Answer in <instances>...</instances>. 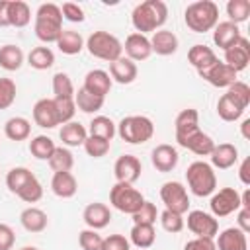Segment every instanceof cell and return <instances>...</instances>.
Returning <instances> with one entry per match:
<instances>
[{
    "instance_id": "obj_1",
    "label": "cell",
    "mask_w": 250,
    "mask_h": 250,
    "mask_svg": "<svg viewBox=\"0 0 250 250\" xmlns=\"http://www.w3.org/2000/svg\"><path fill=\"white\" fill-rule=\"evenodd\" d=\"M168 20V6L162 0H145L131 12V23L137 33H154L162 29Z\"/></svg>"
},
{
    "instance_id": "obj_44",
    "label": "cell",
    "mask_w": 250,
    "mask_h": 250,
    "mask_svg": "<svg viewBox=\"0 0 250 250\" xmlns=\"http://www.w3.org/2000/svg\"><path fill=\"white\" fill-rule=\"evenodd\" d=\"M53 98H74L76 90L66 72H57L53 76Z\"/></svg>"
},
{
    "instance_id": "obj_21",
    "label": "cell",
    "mask_w": 250,
    "mask_h": 250,
    "mask_svg": "<svg viewBox=\"0 0 250 250\" xmlns=\"http://www.w3.org/2000/svg\"><path fill=\"white\" fill-rule=\"evenodd\" d=\"M148 39H150V49H152V53H156V55H160V57H170V55H174V53L178 51V45H180L176 33L170 31V29H158V31H154L152 37H148Z\"/></svg>"
},
{
    "instance_id": "obj_37",
    "label": "cell",
    "mask_w": 250,
    "mask_h": 250,
    "mask_svg": "<svg viewBox=\"0 0 250 250\" xmlns=\"http://www.w3.org/2000/svg\"><path fill=\"white\" fill-rule=\"evenodd\" d=\"M244 113V107H240L229 94H223L217 102V115L223 119V121H238Z\"/></svg>"
},
{
    "instance_id": "obj_41",
    "label": "cell",
    "mask_w": 250,
    "mask_h": 250,
    "mask_svg": "<svg viewBox=\"0 0 250 250\" xmlns=\"http://www.w3.org/2000/svg\"><path fill=\"white\" fill-rule=\"evenodd\" d=\"M55 141L47 135H37L29 141V152L31 156H35L37 160H49L53 150H55Z\"/></svg>"
},
{
    "instance_id": "obj_14",
    "label": "cell",
    "mask_w": 250,
    "mask_h": 250,
    "mask_svg": "<svg viewBox=\"0 0 250 250\" xmlns=\"http://www.w3.org/2000/svg\"><path fill=\"white\" fill-rule=\"evenodd\" d=\"M123 51L127 55V59H131L133 62H139V61H146L150 55H152V49H150V39L143 33H129L125 43H123Z\"/></svg>"
},
{
    "instance_id": "obj_26",
    "label": "cell",
    "mask_w": 250,
    "mask_h": 250,
    "mask_svg": "<svg viewBox=\"0 0 250 250\" xmlns=\"http://www.w3.org/2000/svg\"><path fill=\"white\" fill-rule=\"evenodd\" d=\"M197 129H199V113H197V109L188 107V109H182L176 115V121H174L176 141H182L184 137L195 133Z\"/></svg>"
},
{
    "instance_id": "obj_50",
    "label": "cell",
    "mask_w": 250,
    "mask_h": 250,
    "mask_svg": "<svg viewBox=\"0 0 250 250\" xmlns=\"http://www.w3.org/2000/svg\"><path fill=\"white\" fill-rule=\"evenodd\" d=\"M78 244L82 250H102L104 236L94 229H84L78 232Z\"/></svg>"
},
{
    "instance_id": "obj_17",
    "label": "cell",
    "mask_w": 250,
    "mask_h": 250,
    "mask_svg": "<svg viewBox=\"0 0 250 250\" xmlns=\"http://www.w3.org/2000/svg\"><path fill=\"white\" fill-rule=\"evenodd\" d=\"M111 84H113V80H111L109 72H105V70H102V68H94V70H88V72H86L82 88H84L86 92L94 94V96L105 98V96L109 94V90H111Z\"/></svg>"
},
{
    "instance_id": "obj_58",
    "label": "cell",
    "mask_w": 250,
    "mask_h": 250,
    "mask_svg": "<svg viewBox=\"0 0 250 250\" xmlns=\"http://www.w3.org/2000/svg\"><path fill=\"white\" fill-rule=\"evenodd\" d=\"M8 2L10 0H0V27H8Z\"/></svg>"
},
{
    "instance_id": "obj_24",
    "label": "cell",
    "mask_w": 250,
    "mask_h": 250,
    "mask_svg": "<svg viewBox=\"0 0 250 250\" xmlns=\"http://www.w3.org/2000/svg\"><path fill=\"white\" fill-rule=\"evenodd\" d=\"M51 191L61 199H70L78 191V182L72 172H55L51 178Z\"/></svg>"
},
{
    "instance_id": "obj_39",
    "label": "cell",
    "mask_w": 250,
    "mask_h": 250,
    "mask_svg": "<svg viewBox=\"0 0 250 250\" xmlns=\"http://www.w3.org/2000/svg\"><path fill=\"white\" fill-rule=\"evenodd\" d=\"M35 178V174L29 170V168H25V166H16V168H12V170H8V174H6V186H8V189L16 195L29 180H33Z\"/></svg>"
},
{
    "instance_id": "obj_3",
    "label": "cell",
    "mask_w": 250,
    "mask_h": 250,
    "mask_svg": "<svg viewBox=\"0 0 250 250\" xmlns=\"http://www.w3.org/2000/svg\"><path fill=\"white\" fill-rule=\"evenodd\" d=\"M184 21L193 33H207L219 23V6L213 0H197L188 4Z\"/></svg>"
},
{
    "instance_id": "obj_35",
    "label": "cell",
    "mask_w": 250,
    "mask_h": 250,
    "mask_svg": "<svg viewBox=\"0 0 250 250\" xmlns=\"http://www.w3.org/2000/svg\"><path fill=\"white\" fill-rule=\"evenodd\" d=\"M27 64L35 70H47L55 64V53L47 47V45H39L33 47L27 55Z\"/></svg>"
},
{
    "instance_id": "obj_18",
    "label": "cell",
    "mask_w": 250,
    "mask_h": 250,
    "mask_svg": "<svg viewBox=\"0 0 250 250\" xmlns=\"http://www.w3.org/2000/svg\"><path fill=\"white\" fill-rule=\"evenodd\" d=\"M82 219L86 223L88 229H94V230H100V229H105L111 221V211L105 203H100V201H94V203H88L82 211Z\"/></svg>"
},
{
    "instance_id": "obj_40",
    "label": "cell",
    "mask_w": 250,
    "mask_h": 250,
    "mask_svg": "<svg viewBox=\"0 0 250 250\" xmlns=\"http://www.w3.org/2000/svg\"><path fill=\"white\" fill-rule=\"evenodd\" d=\"M47 162L53 172H70L74 166V156L66 146H55V150Z\"/></svg>"
},
{
    "instance_id": "obj_51",
    "label": "cell",
    "mask_w": 250,
    "mask_h": 250,
    "mask_svg": "<svg viewBox=\"0 0 250 250\" xmlns=\"http://www.w3.org/2000/svg\"><path fill=\"white\" fill-rule=\"evenodd\" d=\"M16 82L12 78H0V109H8L16 102Z\"/></svg>"
},
{
    "instance_id": "obj_32",
    "label": "cell",
    "mask_w": 250,
    "mask_h": 250,
    "mask_svg": "<svg viewBox=\"0 0 250 250\" xmlns=\"http://www.w3.org/2000/svg\"><path fill=\"white\" fill-rule=\"evenodd\" d=\"M57 47L62 55H78L84 49V37L74 29H62L57 39Z\"/></svg>"
},
{
    "instance_id": "obj_56",
    "label": "cell",
    "mask_w": 250,
    "mask_h": 250,
    "mask_svg": "<svg viewBox=\"0 0 250 250\" xmlns=\"http://www.w3.org/2000/svg\"><path fill=\"white\" fill-rule=\"evenodd\" d=\"M236 227L242 230V232H250V209L246 207H240L236 211Z\"/></svg>"
},
{
    "instance_id": "obj_25",
    "label": "cell",
    "mask_w": 250,
    "mask_h": 250,
    "mask_svg": "<svg viewBox=\"0 0 250 250\" xmlns=\"http://www.w3.org/2000/svg\"><path fill=\"white\" fill-rule=\"evenodd\" d=\"M209 156H211V166L213 168L229 170L238 160V148L230 143H219V145H215V148Z\"/></svg>"
},
{
    "instance_id": "obj_5",
    "label": "cell",
    "mask_w": 250,
    "mask_h": 250,
    "mask_svg": "<svg viewBox=\"0 0 250 250\" xmlns=\"http://www.w3.org/2000/svg\"><path fill=\"white\" fill-rule=\"evenodd\" d=\"M115 133L129 145H143L152 139L154 123L146 115H127L115 125Z\"/></svg>"
},
{
    "instance_id": "obj_55",
    "label": "cell",
    "mask_w": 250,
    "mask_h": 250,
    "mask_svg": "<svg viewBox=\"0 0 250 250\" xmlns=\"http://www.w3.org/2000/svg\"><path fill=\"white\" fill-rule=\"evenodd\" d=\"M184 250H217V246H215V238H199V236H195V238L186 242Z\"/></svg>"
},
{
    "instance_id": "obj_20",
    "label": "cell",
    "mask_w": 250,
    "mask_h": 250,
    "mask_svg": "<svg viewBox=\"0 0 250 250\" xmlns=\"http://www.w3.org/2000/svg\"><path fill=\"white\" fill-rule=\"evenodd\" d=\"M178 145H180L182 148L191 150V152L197 154V156H209V154L213 152V148H215V141H213L207 133H203L201 129H197L195 133L184 137L182 141H178Z\"/></svg>"
},
{
    "instance_id": "obj_31",
    "label": "cell",
    "mask_w": 250,
    "mask_h": 250,
    "mask_svg": "<svg viewBox=\"0 0 250 250\" xmlns=\"http://www.w3.org/2000/svg\"><path fill=\"white\" fill-rule=\"evenodd\" d=\"M25 57H23V51L18 47V45H2L0 47V66L8 72H14V70H20L21 64H23Z\"/></svg>"
},
{
    "instance_id": "obj_36",
    "label": "cell",
    "mask_w": 250,
    "mask_h": 250,
    "mask_svg": "<svg viewBox=\"0 0 250 250\" xmlns=\"http://www.w3.org/2000/svg\"><path fill=\"white\" fill-rule=\"evenodd\" d=\"M88 135L100 137V139H105V141H111L117 135L115 133V123L107 115H96V117H92V121L88 125Z\"/></svg>"
},
{
    "instance_id": "obj_59",
    "label": "cell",
    "mask_w": 250,
    "mask_h": 250,
    "mask_svg": "<svg viewBox=\"0 0 250 250\" xmlns=\"http://www.w3.org/2000/svg\"><path fill=\"white\" fill-rule=\"evenodd\" d=\"M240 133L246 141H250V119H244L242 125H240Z\"/></svg>"
},
{
    "instance_id": "obj_43",
    "label": "cell",
    "mask_w": 250,
    "mask_h": 250,
    "mask_svg": "<svg viewBox=\"0 0 250 250\" xmlns=\"http://www.w3.org/2000/svg\"><path fill=\"white\" fill-rule=\"evenodd\" d=\"M158 221H160V227H162L166 232H170V234H178V232H182V229L186 227L184 215L174 213V211H168V209H164L162 213H158Z\"/></svg>"
},
{
    "instance_id": "obj_7",
    "label": "cell",
    "mask_w": 250,
    "mask_h": 250,
    "mask_svg": "<svg viewBox=\"0 0 250 250\" xmlns=\"http://www.w3.org/2000/svg\"><path fill=\"white\" fill-rule=\"evenodd\" d=\"M109 203L117 211L125 215H133L145 203V197L137 188H133V184L115 182V186L109 189Z\"/></svg>"
},
{
    "instance_id": "obj_15",
    "label": "cell",
    "mask_w": 250,
    "mask_h": 250,
    "mask_svg": "<svg viewBox=\"0 0 250 250\" xmlns=\"http://www.w3.org/2000/svg\"><path fill=\"white\" fill-rule=\"evenodd\" d=\"M33 121L41 129H55L57 125H61L53 98H41V100L35 102V105H33Z\"/></svg>"
},
{
    "instance_id": "obj_47",
    "label": "cell",
    "mask_w": 250,
    "mask_h": 250,
    "mask_svg": "<svg viewBox=\"0 0 250 250\" xmlns=\"http://www.w3.org/2000/svg\"><path fill=\"white\" fill-rule=\"evenodd\" d=\"M227 94L240 105V107H248L250 105V86L242 80H234L229 88H227Z\"/></svg>"
},
{
    "instance_id": "obj_52",
    "label": "cell",
    "mask_w": 250,
    "mask_h": 250,
    "mask_svg": "<svg viewBox=\"0 0 250 250\" xmlns=\"http://www.w3.org/2000/svg\"><path fill=\"white\" fill-rule=\"evenodd\" d=\"M61 12H62V20H68V21H72V23H80V21L86 20L82 6L74 4V2H64V4L61 6Z\"/></svg>"
},
{
    "instance_id": "obj_54",
    "label": "cell",
    "mask_w": 250,
    "mask_h": 250,
    "mask_svg": "<svg viewBox=\"0 0 250 250\" xmlns=\"http://www.w3.org/2000/svg\"><path fill=\"white\" fill-rule=\"evenodd\" d=\"M16 244V232L10 225L0 223V250H12Z\"/></svg>"
},
{
    "instance_id": "obj_53",
    "label": "cell",
    "mask_w": 250,
    "mask_h": 250,
    "mask_svg": "<svg viewBox=\"0 0 250 250\" xmlns=\"http://www.w3.org/2000/svg\"><path fill=\"white\" fill-rule=\"evenodd\" d=\"M102 250H131V242L123 234H109L104 238Z\"/></svg>"
},
{
    "instance_id": "obj_11",
    "label": "cell",
    "mask_w": 250,
    "mask_h": 250,
    "mask_svg": "<svg viewBox=\"0 0 250 250\" xmlns=\"http://www.w3.org/2000/svg\"><path fill=\"white\" fill-rule=\"evenodd\" d=\"M197 74H199L205 82H209L211 86H215V88H229V86L236 80V76H238L229 64H225V62L219 61V59H217L211 66L199 70Z\"/></svg>"
},
{
    "instance_id": "obj_13",
    "label": "cell",
    "mask_w": 250,
    "mask_h": 250,
    "mask_svg": "<svg viewBox=\"0 0 250 250\" xmlns=\"http://www.w3.org/2000/svg\"><path fill=\"white\" fill-rule=\"evenodd\" d=\"M225 64H229L236 74L240 70H244L250 62V41L242 35L234 45H230L227 51H225Z\"/></svg>"
},
{
    "instance_id": "obj_29",
    "label": "cell",
    "mask_w": 250,
    "mask_h": 250,
    "mask_svg": "<svg viewBox=\"0 0 250 250\" xmlns=\"http://www.w3.org/2000/svg\"><path fill=\"white\" fill-rule=\"evenodd\" d=\"M188 61H189V64L199 72V70L211 66V64L217 61V55H215V51H213L211 47H207V45H203V43H195V45L189 47V51H188Z\"/></svg>"
},
{
    "instance_id": "obj_34",
    "label": "cell",
    "mask_w": 250,
    "mask_h": 250,
    "mask_svg": "<svg viewBox=\"0 0 250 250\" xmlns=\"http://www.w3.org/2000/svg\"><path fill=\"white\" fill-rule=\"evenodd\" d=\"M8 21L12 27H25L31 21V10L23 0L8 2Z\"/></svg>"
},
{
    "instance_id": "obj_6",
    "label": "cell",
    "mask_w": 250,
    "mask_h": 250,
    "mask_svg": "<svg viewBox=\"0 0 250 250\" xmlns=\"http://www.w3.org/2000/svg\"><path fill=\"white\" fill-rule=\"evenodd\" d=\"M84 47L88 49V53L100 61H107V62H113L117 61L119 57H123V43L109 31H104V29H98L94 31L86 41H84Z\"/></svg>"
},
{
    "instance_id": "obj_27",
    "label": "cell",
    "mask_w": 250,
    "mask_h": 250,
    "mask_svg": "<svg viewBox=\"0 0 250 250\" xmlns=\"http://www.w3.org/2000/svg\"><path fill=\"white\" fill-rule=\"evenodd\" d=\"M20 223L27 232H43L49 225V217L43 209L31 205L20 213Z\"/></svg>"
},
{
    "instance_id": "obj_46",
    "label": "cell",
    "mask_w": 250,
    "mask_h": 250,
    "mask_svg": "<svg viewBox=\"0 0 250 250\" xmlns=\"http://www.w3.org/2000/svg\"><path fill=\"white\" fill-rule=\"evenodd\" d=\"M82 146H84V150H86L88 156H92V158H102V156H105V154L109 152V148H111V141H105V139L88 135V139L84 141Z\"/></svg>"
},
{
    "instance_id": "obj_10",
    "label": "cell",
    "mask_w": 250,
    "mask_h": 250,
    "mask_svg": "<svg viewBox=\"0 0 250 250\" xmlns=\"http://www.w3.org/2000/svg\"><path fill=\"white\" fill-rule=\"evenodd\" d=\"M188 229L191 234L199 236V238H215L217 232H219V221L217 217H213L211 213L207 211H201V209H193L188 213Z\"/></svg>"
},
{
    "instance_id": "obj_42",
    "label": "cell",
    "mask_w": 250,
    "mask_h": 250,
    "mask_svg": "<svg viewBox=\"0 0 250 250\" xmlns=\"http://www.w3.org/2000/svg\"><path fill=\"white\" fill-rule=\"evenodd\" d=\"M227 16L232 23H242L250 16V0H229L227 2Z\"/></svg>"
},
{
    "instance_id": "obj_49",
    "label": "cell",
    "mask_w": 250,
    "mask_h": 250,
    "mask_svg": "<svg viewBox=\"0 0 250 250\" xmlns=\"http://www.w3.org/2000/svg\"><path fill=\"white\" fill-rule=\"evenodd\" d=\"M16 195H18L21 201H25V203H37V201L43 197V186H41V182H39L37 178H33V180H29Z\"/></svg>"
},
{
    "instance_id": "obj_33",
    "label": "cell",
    "mask_w": 250,
    "mask_h": 250,
    "mask_svg": "<svg viewBox=\"0 0 250 250\" xmlns=\"http://www.w3.org/2000/svg\"><path fill=\"white\" fill-rule=\"evenodd\" d=\"M156 240V232H154V225H133L131 232H129V242L141 250H146L154 244Z\"/></svg>"
},
{
    "instance_id": "obj_30",
    "label": "cell",
    "mask_w": 250,
    "mask_h": 250,
    "mask_svg": "<svg viewBox=\"0 0 250 250\" xmlns=\"http://www.w3.org/2000/svg\"><path fill=\"white\" fill-rule=\"evenodd\" d=\"M4 135L10 139V141H25L29 139L31 135V123L29 119L21 117V115H16V117H10L6 123H4Z\"/></svg>"
},
{
    "instance_id": "obj_4",
    "label": "cell",
    "mask_w": 250,
    "mask_h": 250,
    "mask_svg": "<svg viewBox=\"0 0 250 250\" xmlns=\"http://www.w3.org/2000/svg\"><path fill=\"white\" fill-rule=\"evenodd\" d=\"M188 188L197 197H209L217 189V174L215 168L205 160H195L186 170Z\"/></svg>"
},
{
    "instance_id": "obj_38",
    "label": "cell",
    "mask_w": 250,
    "mask_h": 250,
    "mask_svg": "<svg viewBox=\"0 0 250 250\" xmlns=\"http://www.w3.org/2000/svg\"><path fill=\"white\" fill-rule=\"evenodd\" d=\"M104 102L105 98H100V96H94L90 92H86L84 88H78V92L74 94V104H76V109L84 111V113H96L104 107Z\"/></svg>"
},
{
    "instance_id": "obj_12",
    "label": "cell",
    "mask_w": 250,
    "mask_h": 250,
    "mask_svg": "<svg viewBox=\"0 0 250 250\" xmlns=\"http://www.w3.org/2000/svg\"><path fill=\"white\" fill-rule=\"evenodd\" d=\"M143 164L135 154H121L113 164V174L117 182L123 184H135L141 178Z\"/></svg>"
},
{
    "instance_id": "obj_48",
    "label": "cell",
    "mask_w": 250,
    "mask_h": 250,
    "mask_svg": "<svg viewBox=\"0 0 250 250\" xmlns=\"http://www.w3.org/2000/svg\"><path fill=\"white\" fill-rule=\"evenodd\" d=\"M53 102H55V109L59 115V123L64 125V123L72 121V117L76 113L74 98H53Z\"/></svg>"
},
{
    "instance_id": "obj_57",
    "label": "cell",
    "mask_w": 250,
    "mask_h": 250,
    "mask_svg": "<svg viewBox=\"0 0 250 250\" xmlns=\"http://www.w3.org/2000/svg\"><path fill=\"white\" fill-rule=\"evenodd\" d=\"M238 180L242 186H250V158H244L238 166Z\"/></svg>"
},
{
    "instance_id": "obj_8",
    "label": "cell",
    "mask_w": 250,
    "mask_h": 250,
    "mask_svg": "<svg viewBox=\"0 0 250 250\" xmlns=\"http://www.w3.org/2000/svg\"><path fill=\"white\" fill-rule=\"evenodd\" d=\"M160 199L168 211L184 215L189 209V195L182 182H164L160 188Z\"/></svg>"
},
{
    "instance_id": "obj_9",
    "label": "cell",
    "mask_w": 250,
    "mask_h": 250,
    "mask_svg": "<svg viewBox=\"0 0 250 250\" xmlns=\"http://www.w3.org/2000/svg\"><path fill=\"white\" fill-rule=\"evenodd\" d=\"M209 209L213 217H229L240 209V193L234 188H221L211 193Z\"/></svg>"
},
{
    "instance_id": "obj_16",
    "label": "cell",
    "mask_w": 250,
    "mask_h": 250,
    "mask_svg": "<svg viewBox=\"0 0 250 250\" xmlns=\"http://www.w3.org/2000/svg\"><path fill=\"white\" fill-rule=\"evenodd\" d=\"M178 160H180V154L176 146L166 145V143L156 145L150 152V162L158 172H172L178 166Z\"/></svg>"
},
{
    "instance_id": "obj_28",
    "label": "cell",
    "mask_w": 250,
    "mask_h": 250,
    "mask_svg": "<svg viewBox=\"0 0 250 250\" xmlns=\"http://www.w3.org/2000/svg\"><path fill=\"white\" fill-rule=\"evenodd\" d=\"M59 139L62 141V146H82L84 141L88 139V129L78 123V121H68L61 127L59 131Z\"/></svg>"
},
{
    "instance_id": "obj_60",
    "label": "cell",
    "mask_w": 250,
    "mask_h": 250,
    "mask_svg": "<svg viewBox=\"0 0 250 250\" xmlns=\"http://www.w3.org/2000/svg\"><path fill=\"white\" fill-rule=\"evenodd\" d=\"M18 250H39L37 246H21V248H18Z\"/></svg>"
},
{
    "instance_id": "obj_23",
    "label": "cell",
    "mask_w": 250,
    "mask_h": 250,
    "mask_svg": "<svg viewBox=\"0 0 250 250\" xmlns=\"http://www.w3.org/2000/svg\"><path fill=\"white\" fill-rule=\"evenodd\" d=\"M137 74H139L137 64L127 57H119L117 61L109 62V76L117 84H131L135 82Z\"/></svg>"
},
{
    "instance_id": "obj_45",
    "label": "cell",
    "mask_w": 250,
    "mask_h": 250,
    "mask_svg": "<svg viewBox=\"0 0 250 250\" xmlns=\"http://www.w3.org/2000/svg\"><path fill=\"white\" fill-rule=\"evenodd\" d=\"M133 217V225H154L156 219H158V209L152 201H146L131 215Z\"/></svg>"
},
{
    "instance_id": "obj_19",
    "label": "cell",
    "mask_w": 250,
    "mask_h": 250,
    "mask_svg": "<svg viewBox=\"0 0 250 250\" xmlns=\"http://www.w3.org/2000/svg\"><path fill=\"white\" fill-rule=\"evenodd\" d=\"M217 250H248V236L238 227H229L215 236Z\"/></svg>"
},
{
    "instance_id": "obj_2",
    "label": "cell",
    "mask_w": 250,
    "mask_h": 250,
    "mask_svg": "<svg viewBox=\"0 0 250 250\" xmlns=\"http://www.w3.org/2000/svg\"><path fill=\"white\" fill-rule=\"evenodd\" d=\"M35 37L49 45V43H57L59 35L62 33V12L61 6L53 4V2H45L37 8L35 12V25H33Z\"/></svg>"
},
{
    "instance_id": "obj_22",
    "label": "cell",
    "mask_w": 250,
    "mask_h": 250,
    "mask_svg": "<svg viewBox=\"0 0 250 250\" xmlns=\"http://www.w3.org/2000/svg\"><path fill=\"white\" fill-rule=\"evenodd\" d=\"M242 37V33H240V27L236 25V23H232V21H219L215 27H213V43L219 47V49H223V51H227L230 45H234L238 39Z\"/></svg>"
}]
</instances>
